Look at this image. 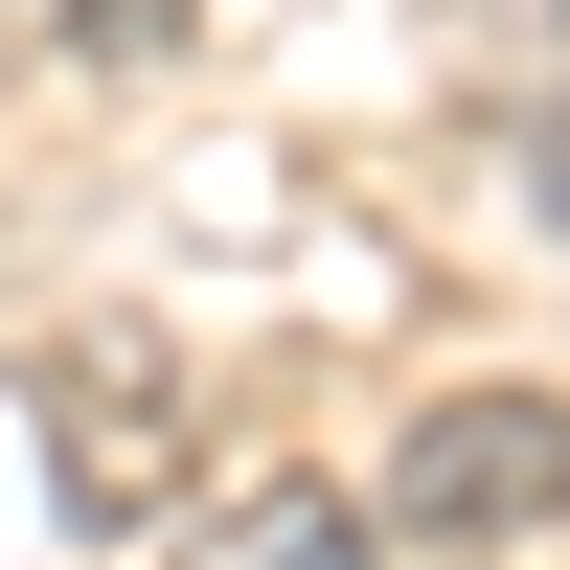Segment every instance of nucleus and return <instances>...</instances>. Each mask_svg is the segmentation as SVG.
Returning a JSON list of instances; mask_svg holds the SVG:
<instances>
[{"label":"nucleus","instance_id":"obj_6","mask_svg":"<svg viewBox=\"0 0 570 570\" xmlns=\"http://www.w3.org/2000/svg\"><path fill=\"white\" fill-rule=\"evenodd\" d=\"M548 23H570V0H548Z\"/></svg>","mask_w":570,"mask_h":570},{"label":"nucleus","instance_id":"obj_1","mask_svg":"<svg viewBox=\"0 0 570 570\" xmlns=\"http://www.w3.org/2000/svg\"><path fill=\"white\" fill-rule=\"evenodd\" d=\"M548 502H570V411L548 389H434L389 434V502H365V525L389 548H525Z\"/></svg>","mask_w":570,"mask_h":570},{"label":"nucleus","instance_id":"obj_5","mask_svg":"<svg viewBox=\"0 0 570 570\" xmlns=\"http://www.w3.org/2000/svg\"><path fill=\"white\" fill-rule=\"evenodd\" d=\"M91 46H160V0H91Z\"/></svg>","mask_w":570,"mask_h":570},{"label":"nucleus","instance_id":"obj_4","mask_svg":"<svg viewBox=\"0 0 570 570\" xmlns=\"http://www.w3.org/2000/svg\"><path fill=\"white\" fill-rule=\"evenodd\" d=\"M525 206H548V228H570V115H525Z\"/></svg>","mask_w":570,"mask_h":570},{"label":"nucleus","instance_id":"obj_2","mask_svg":"<svg viewBox=\"0 0 570 570\" xmlns=\"http://www.w3.org/2000/svg\"><path fill=\"white\" fill-rule=\"evenodd\" d=\"M23 389H46V480H69V525H160V502H183V343L69 320Z\"/></svg>","mask_w":570,"mask_h":570},{"label":"nucleus","instance_id":"obj_3","mask_svg":"<svg viewBox=\"0 0 570 570\" xmlns=\"http://www.w3.org/2000/svg\"><path fill=\"white\" fill-rule=\"evenodd\" d=\"M365 548H389V525H365L343 480H252V502H206L160 570H365Z\"/></svg>","mask_w":570,"mask_h":570}]
</instances>
